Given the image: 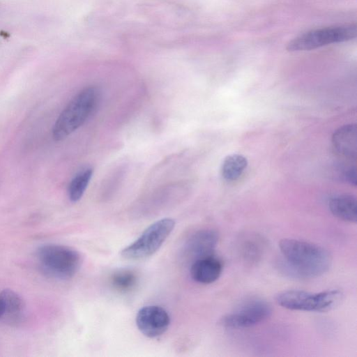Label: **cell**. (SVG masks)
Returning <instances> with one entry per match:
<instances>
[{"label":"cell","mask_w":357,"mask_h":357,"mask_svg":"<svg viewBox=\"0 0 357 357\" xmlns=\"http://www.w3.org/2000/svg\"><path fill=\"white\" fill-rule=\"evenodd\" d=\"M271 313V306L266 301L251 299L223 316L220 324L229 328H248L265 321Z\"/></svg>","instance_id":"obj_7"},{"label":"cell","mask_w":357,"mask_h":357,"mask_svg":"<svg viewBox=\"0 0 357 357\" xmlns=\"http://www.w3.org/2000/svg\"><path fill=\"white\" fill-rule=\"evenodd\" d=\"M279 248L282 256L279 268L294 278H313L326 273L331 268L332 257L324 248L305 241L284 238Z\"/></svg>","instance_id":"obj_1"},{"label":"cell","mask_w":357,"mask_h":357,"mask_svg":"<svg viewBox=\"0 0 357 357\" xmlns=\"http://www.w3.org/2000/svg\"><path fill=\"white\" fill-rule=\"evenodd\" d=\"M170 318L167 312L158 305L142 307L136 316V324L139 331L148 337L162 335L168 328Z\"/></svg>","instance_id":"obj_8"},{"label":"cell","mask_w":357,"mask_h":357,"mask_svg":"<svg viewBox=\"0 0 357 357\" xmlns=\"http://www.w3.org/2000/svg\"><path fill=\"white\" fill-rule=\"evenodd\" d=\"M37 259L42 271L58 280L73 278L82 264L81 256L77 250L57 244L40 246L37 251Z\"/></svg>","instance_id":"obj_3"},{"label":"cell","mask_w":357,"mask_h":357,"mask_svg":"<svg viewBox=\"0 0 357 357\" xmlns=\"http://www.w3.org/2000/svg\"><path fill=\"white\" fill-rule=\"evenodd\" d=\"M332 143L337 153L355 159L357 155L356 125L347 124L337 128L332 136Z\"/></svg>","instance_id":"obj_11"},{"label":"cell","mask_w":357,"mask_h":357,"mask_svg":"<svg viewBox=\"0 0 357 357\" xmlns=\"http://www.w3.org/2000/svg\"><path fill=\"white\" fill-rule=\"evenodd\" d=\"M137 282L136 274L130 270H121L113 274L111 283L121 292H128L135 288Z\"/></svg>","instance_id":"obj_17"},{"label":"cell","mask_w":357,"mask_h":357,"mask_svg":"<svg viewBox=\"0 0 357 357\" xmlns=\"http://www.w3.org/2000/svg\"><path fill=\"white\" fill-rule=\"evenodd\" d=\"M264 243L256 236L248 237L240 245V252L243 259L248 263L254 264L259 261L264 252Z\"/></svg>","instance_id":"obj_16"},{"label":"cell","mask_w":357,"mask_h":357,"mask_svg":"<svg viewBox=\"0 0 357 357\" xmlns=\"http://www.w3.org/2000/svg\"><path fill=\"white\" fill-rule=\"evenodd\" d=\"M356 24L317 29L291 40L287 44V49L290 52L314 50L327 45L351 40L356 38Z\"/></svg>","instance_id":"obj_6"},{"label":"cell","mask_w":357,"mask_h":357,"mask_svg":"<svg viewBox=\"0 0 357 357\" xmlns=\"http://www.w3.org/2000/svg\"><path fill=\"white\" fill-rule=\"evenodd\" d=\"M3 307L2 317L8 322H17L23 315L24 303L22 298L11 289H3L0 292Z\"/></svg>","instance_id":"obj_13"},{"label":"cell","mask_w":357,"mask_h":357,"mask_svg":"<svg viewBox=\"0 0 357 357\" xmlns=\"http://www.w3.org/2000/svg\"><path fill=\"white\" fill-rule=\"evenodd\" d=\"M218 242V234L212 229H202L187 240L185 251L193 261L213 255Z\"/></svg>","instance_id":"obj_9"},{"label":"cell","mask_w":357,"mask_h":357,"mask_svg":"<svg viewBox=\"0 0 357 357\" xmlns=\"http://www.w3.org/2000/svg\"><path fill=\"white\" fill-rule=\"evenodd\" d=\"M344 177L347 182H349L351 184L356 185V168L355 167H349L346 169V171L344 173Z\"/></svg>","instance_id":"obj_18"},{"label":"cell","mask_w":357,"mask_h":357,"mask_svg":"<svg viewBox=\"0 0 357 357\" xmlns=\"http://www.w3.org/2000/svg\"><path fill=\"white\" fill-rule=\"evenodd\" d=\"M93 169H85L77 174L71 180L68 190L69 199L73 202L79 201L83 196L92 177Z\"/></svg>","instance_id":"obj_15"},{"label":"cell","mask_w":357,"mask_h":357,"mask_svg":"<svg viewBox=\"0 0 357 357\" xmlns=\"http://www.w3.org/2000/svg\"><path fill=\"white\" fill-rule=\"evenodd\" d=\"M247 166L248 160L243 155L240 154L229 155L222 162V176L227 181H236L241 176Z\"/></svg>","instance_id":"obj_14"},{"label":"cell","mask_w":357,"mask_h":357,"mask_svg":"<svg viewBox=\"0 0 357 357\" xmlns=\"http://www.w3.org/2000/svg\"><path fill=\"white\" fill-rule=\"evenodd\" d=\"M332 214L337 218L355 223L357 220V202L355 196L348 194L333 197L328 202Z\"/></svg>","instance_id":"obj_12"},{"label":"cell","mask_w":357,"mask_h":357,"mask_svg":"<svg viewBox=\"0 0 357 357\" xmlns=\"http://www.w3.org/2000/svg\"><path fill=\"white\" fill-rule=\"evenodd\" d=\"M2 315H3V307H2V303H1V298H0V318L2 317Z\"/></svg>","instance_id":"obj_19"},{"label":"cell","mask_w":357,"mask_h":357,"mask_svg":"<svg viewBox=\"0 0 357 357\" xmlns=\"http://www.w3.org/2000/svg\"><path fill=\"white\" fill-rule=\"evenodd\" d=\"M222 261L213 255L193 261L190 267L191 278L201 284H211L216 281L222 271Z\"/></svg>","instance_id":"obj_10"},{"label":"cell","mask_w":357,"mask_h":357,"mask_svg":"<svg viewBox=\"0 0 357 357\" xmlns=\"http://www.w3.org/2000/svg\"><path fill=\"white\" fill-rule=\"evenodd\" d=\"M98 99L99 91L95 86L86 87L74 96L54 124V139L61 141L82 126L96 107Z\"/></svg>","instance_id":"obj_2"},{"label":"cell","mask_w":357,"mask_h":357,"mask_svg":"<svg viewBox=\"0 0 357 357\" xmlns=\"http://www.w3.org/2000/svg\"><path fill=\"white\" fill-rule=\"evenodd\" d=\"M175 226L171 218L159 220L149 226L133 243L121 250L129 260H142L153 255L170 235Z\"/></svg>","instance_id":"obj_5"},{"label":"cell","mask_w":357,"mask_h":357,"mask_svg":"<svg viewBox=\"0 0 357 357\" xmlns=\"http://www.w3.org/2000/svg\"><path fill=\"white\" fill-rule=\"evenodd\" d=\"M343 294L339 289H329L317 293L303 290H287L276 296L277 303L288 310L319 312L330 311L342 300Z\"/></svg>","instance_id":"obj_4"}]
</instances>
